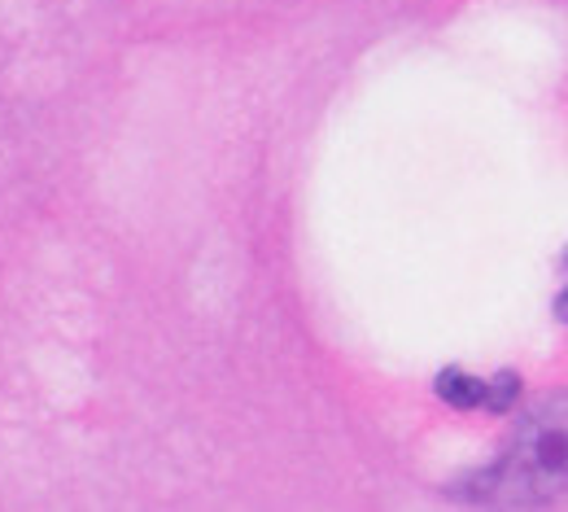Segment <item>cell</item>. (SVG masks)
<instances>
[{"label": "cell", "mask_w": 568, "mask_h": 512, "mask_svg": "<svg viewBox=\"0 0 568 512\" xmlns=\"http://www.w3.org/2000/svg\"><path fill=\"white\" fill-rule=\"evenodd\" d=\"M568 495V390L542 394L511 430L503 455L459 482V500L486 509H542Z\"/></svg>", "instance_id": "6da1fadb"}, {"label": "cell", "mask_w": 568, "mask_h": 512, "mask_svg": "<svg viewBox=\"0 0 568 512\" xmlns=\"http://www.w3.org/2000/svg\"><path fill=\"white\" fill-rule=\"evenodd\" d=\"M437 394L442 403L468 412V408H486V412H511L520 399V381L516 372H498V377H473L459 368L437 372Z\"/></svg>", "instance_id": "7a4b0ae2"}]
</instances>
